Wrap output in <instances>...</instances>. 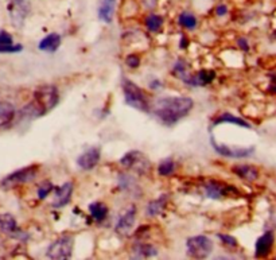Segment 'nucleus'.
<instances>
[{"instance_id":"3","label":"nucleus","mask_w":276,"mask_h":260,"mask_svg":"<svg viewBox=\"0 0 276 260\" xmlns=\"http://www.w3.org/2000/svg\"><path fill=\"white\" fill-rule=\"evenodd\" d=\"M123 92L124 97H125V103L128 105H131L132 108H135L137 111H150L149 101H147L145 92L142 91L141 88L137 87L135 83H132L131 80H123Z\"/></svg>"},{"instance_id":"7","label":"nucleus","mask_w":276,"mask_h":260,"mask_svg":"<svg viewBox=\"0 0 276 260\" xmlns=\"http://www.w3.org/2000/svg\"><path fill=\"white\" fill-rule=\"evenodd\" d=\"M30 10H31L30 0H10V3L7 5L10 19L15 27L23 26L26 18L29 17Z\"/></svg>"},{"instance_id":"13","label":"nucleus","mask_w":276,"mask_h":260,"mask_svg":"<svg viewBox=\"0 0 276 260\" xmlns=\"http://www.w3.org/2000/svg\"><path fill=\"white\" fill-rule=\"evenodd\" d=\"M73 190H75V186L72 182H66L61 187H58L57 191H55V196H54L53 200V207L54 208H62L67 205L71 203L72 194H73Z\"/></svg>"},{"instance_id":"14","label":"nucleus","mask_w":276,"mask_h":260,"mask_svg":"<svg viewBox=\"0 0 276 260\" xmlns=\"http://www.w3.org/2000/svg\"><path fill=\"white\" fill-rule=\"evenodd\" d=\"M205 191L206 197L213 200H220L225 197L231 191H235V189L231 187V186L225 185V183H221V182H209V183L205 185Z\"/></svg>"},{"instance_id":"9","label":"nucleus","mask_w":276,"mask_h":260,"mask_svg":"<svg viewBox=\"0 0 276 260\" xmlns=\"http://www.w3.org/2000/svg\"><path fill=\"white\" fill-rule=\"evenodd\" d=\"M212 146L220 155L228 158H248L255 151V147H231L227 145H220L215 138H212Z\"/></svg>"},{"instance_id":"23","label":"nucleus","mask_w":276,"mask_h":260,"mask_svg":"<svg viewBox=\"0 0 276 260\" xmlns=\"http://www.w3.org/2000/svg\"><path fill=\"white\" fill-rule=\"evenodd\" d=\"M89 213L95 219V221L101 223L103 220H105L108 215V208L104 205L103 203H92L89 205Z\"/></svg>"},{"instance_id":"18","label":"nucleus","mask_w":276,"mask_h":260,"mask_svg":"<svg viewBox=\"0 0 276 260\" xmlns=\"http://www.w3.org/2000/svg\"><path fill=\"white\" fill-rule=\"evenodd\" d=\"M61 46V37L58 34L53 33L46 35L38 45V49L42 50V51H49V53H53L55 50Z\"/></svg>"},{"instance_id":"19","label":"nucleus","mask_w":276,"mask_h":260,"mask_svg":"<svg viewBox=\"0 0 276 260\" xmlns=\"http://www.w3.org/2000/svg\"><path fill=\"white\" fill-rule=\"evenodd\" d=\"M15 117V107L7 101H0V128L9 125Z\"/></svg>"},{"instance_id":"34","label":"nucleus","mask_w":276,"mask_h":260,"mask_svg":"<svg viewBox=\"0 0 276 260\" xmlns=\"http://www.w3.org/2000/svg\"><path fill=\"white\" fill-rule=\"evenodd\" d=\"M162 83L159 81V80H155V81H153V83L150 84V87H151V89H158V88H161Z\"/></svg>"},{"instance_id":"31","label":"nucleus","mask_w":276,"mask_h":260,"mask_svg":"<svg viewBox=\"0 0 276 260\" xmlns=\"http://www.w3.org/2000/svg\"><path fill=\"white\" fill-rule=\"evenodd\" d=\"M219 237L224 244H227V245H229V247H236V245H237V240H236L233 236L219 235Z\"/></svg>"},{"instance_id":"5","label":"nucleus","mask_w":276,"mask_h":260,"mask_svg":"<svg viewBox=\"0 0 276 260\" xmlns=\"http://www.w3.org/2000/svg\"><path fill=\"white\" fill-rule=\"evenodd\" d=\"M73 245H75V240L72 236H62L54 243L50 244L46 251V256L49 259L55 260L69 259L73 253Z\"/></svg>"},{"instance_id":"33","label":"nucleus","mask_w":276,"mask_h":260,"mask_svg":"<svg viewBox=\"0 0 276 260\" xmlns=\"http://www.w3.org/2000/svg\"><path fill=\"white\" fill-rule=\"evenodd\" d=\"M237 43H239V46L244 50V51H248V50H249V45H248V41L245 38H240L239 41H237Z\"/></svg>"},{"instance_id":"12","label":"nucleus","mask_w":276,"mask_h":260,"mask_svg":"<svg viewBox=\"0 0 276 260\" xmlns=\"http://www.w3.org/2000/svg\"><path fill=\"white\" fill-rule=\"evenodd\" d=\"M273 241H275V236L273 232L267 231L256 240L255 244V256L256 257H265L269 255L272 247H273Z\"/></svg>"},{"instance_id":"16","label":"nucleus","mask_w":276,"mask_h":260,"mask_svg":"<svg viewBox=\"0 0 276 260\" xmlns=\"http://www.w3.org/2000/svg\"><path fill=\"white\" fill-rule=\"evenodd\" d=\"M23 49L22 45H15L13 37L5 30H0V53H19Z\"/></svg>"},{"instance_id":"10","label":"nucleus","mask_w":276,"mask_h":260,"mask_svg":"<svg viewBox=\"0 0 276 260\" xmlns=\"http://www.w3.org/2000/svg\"><path fill=\"white\" fill-rule=\"evenodd\" d=\"M136 217V208L131 207L125 209L123 213H120L119 219L116 221L115 231L116 233H119L120 236H127L133 228Z\"/></svg>"},{"instance_id":"11","label":"nucleus","mask_w":276,"mask_h":260,"mask_svg":"<svg viewBox=\"0 0 276 260\" xmlns=\"http://www.w3.org/2000/svg\"><path fill=\"white\" fill-rule=\"evenodd\" d=\"M100 157H101V151L99 147H91L77 158V165L80 169L92 170L100 162Z\"/></svg>"},{"instance_id":"28","label":"nucleus","mask_w":276,"mask_h":260,"mask_svg":"<svg viewBox=\"0 0 276 260\" xmlns=\"http://www.w3.org/2000/svg\"><path fill=\"white\" fill-rule=\"evenodd\" d=\"M175 171V163L171 158H166L163 161L159 163L158 166V173L166 177V175H170V174H173Z\"/></svg>"},{"instance_id":"6","label":"nucleus","mask_w":276,"mask_h":260,"mask_svg":"<svg viewBox=\"0 0 276 260\" xmlns=\"http://www.w3.org/2000/svg\"><path fill=\"white\" fill-rule=\"evenodd\" d=\"M120 165L128 170H133L139 174H146L150 170V161L146 158V155L137 150L128 151L121 159Z\"/></svg>"},{"instance_id":"21","label":"nucleus","mask_w":276,"mask_h":260,"mask_svg":"<svg viewBox=\"0 0 276 260\" xmlns=\"http://www.w3.org/2000/svg\"><path fill=\"white\" fill-rule=\"evenodd\" d=\"M166 204H167V196L165 194V196H162L159 199L151 201V203L147 205V211H146V213H147V216H150V217H155V216L161 215L162 212H163V209L166 208Z\"/></svg>"},{"instance_id":"29","label":"nucleus","mask_w":276,"mask_h":260,"mask_svg":"<svg viewBox=\"0 0 276 260\" xmlns=\"http://www.w3.org/2000/svg\"><path fill=\"white\" fill-rule=\"evenodd\" d=\"M54 189V186L51 182L45 181L42 182L41 186H39V189H38V199L39 200H45L50 193H51V190Z\"/></svg>"},{"instance_id":"4","label":"nucleus","mask_w":276,"mask_h":260,"mask_svg":"<svg viewBox=\"0 0 276 260\" xmlns=\"http://www.w3.org/2000/svg\"><path fill=\"white\" fill-rule=\"evenodd\" d=\"M186 248L187 255L194 259H205L213 252V241L208 236H194L186 241Z\"/></svg>"},{"instance_id":"22","label":"nucleus","mask_w":276,"mask_h":260,"mask_svg":"<svg viewBox=\"0 0 276 260\" xmlns=\"http://www.w3.org/2000/svg\"><path fill=\"white\" fill-rule=\"evenodd\" d=\"M0 229L6 233H14L18 231V223L17 220L14 219V216L5 213L0 215Z\"/></svg>"},{"instance_id":"26","label":"nucleus","mask_w":276,"mask_h":260,"mask_svg":"<svg viewBox=\"0 0 276 260\" xmlns=\"http://www.w3.org/2000/svg\"><path fill=\"white\" fill-rule=\"evenodd\" d=\"M216 73L213 71H201L195 75V81H197V87H205L215 80Z\"/></svg>"},{"instance_id":"8","label":"nucleus","mask_w":276,"mask_h":260,"mask_svg":"<svg viewBox=\"0 0 276 260\" xmlns=\"http://www.w3.org/2000/svg\"><path fill=\"white\" fill-rule=\"evenodd\" d=\"M38 169H39V166L33 165L17 170V171H14V173H11L10 175H7V177L2 181V185L17 186L21 185V183H26V182L33 181L34 178L37 177Z\"/></svg>"},{"instance_id":"30","label":"nucleus","mask_w":276,"mask_h":260,"mask_svg":"<svg viewBox=\"0 0 276 260\" xmlns=\"http://www.w3.org/2000/svg\"><path fill=\"white\" fill-rule=\"evenodd\" d=\"M125 63H127L129 68H132V69H135V68L139 67L141 59H139V57H137V55H135V54H129V55L125 58Z\"/></svg>"},{"instance_id":"32","label":"nucleus","mask_w":276,"mask_h":260,"mask_svg":"<svg viewBox=\"0 0 276 260\" xmlns=\"http://www.w3.org/2000/svg\"><path fill=\"white\" fill-rule=\"evenodd\" d=\"M228 13V7L225 5H220L217 9H216V14L219 15V17H223L225 14Z\"/></svg>"},{"instance_id":"2","label":"nucleus","mask_w":276,"mask_h":260,"mask_svg":"<svg viewBox=\"0 0 276 260\" xmlns=\"http://www.w3.org/2000/svg\"><path fill=\"white\" fill-rule=\"evenodd\" d=\"M59 103V93L55 85H42L34 92L33 101H30L23 109L21 115L27 119H37L46 115Z\"/></svg>"},{"instance_id":"35","label":"nucleus","mask_w":276,"mask_h":260,"mask_svg":"<svg viewBox=\"0 0 276 260\" xmlns=\"http://www.w3.org/2000/svg\"><path fill=\"white\" fill-rule=\"evenodd\" d=\"M275 217H276V215H275Z\"/></svg>"},{"instance_id":"15","label":"nucleus","mask_w":276,"mask_h":260,"mask_svg":"<svg viewBox=\"0 0 276 260\" xmlns=\"http://www.w3.org/2000/svg\"><path fill=\"white\" fill-rule=\"evenodd\" d=\"M116 10V0H101L97 10L99 19L104 23H111L115 15Z\"/></svg>"},{"instance_id":"20","label":"nucleus","mask_w":276,"mask_h":260,"mask_svg":"<svg viewBox=\"0 0 276 260\" xmlns=\"http://www.w3.org/2000/svg\"><path fill=\"white\" fill-rule=\"evenodd\" d=\"M133 257L137 259H146V257H153L158 255V249L151 244H137L133 247Z\"/></svg>"},{"instance_id":"25","label":"nucleus","mask_w":276,"mask_h":260,"mask_svg":"<svg viewBox=\"0 0 276 260\" xmlns=\"http://www.w3.org/2000/svg\"><path fill=\"white\" fill-rule=\"evenodd\" d=\"M146 26L150 31L158 33L163 26V18L161 15H157V14H150L149 17L146 18Z\"/></svg>"},{"instance_id":"27","label":"nucleus","mask_w":276,"mask_h":260,"mask_svg":"<svg viewBox=\"0 0 276 260\" xmlns=\"http://www.w3.org/2000/svg\"><path fill=\"white\" fill-rule=\"evenodd\" d=\"M178 22H179V25L183 26L187 30H194L197 27V18L194 17L191 13H182Z\"/></svg>"},{"instance_id":"1","label":"nucleus","mask_w":276,"mask_h":260,"mask_svg":"<svg viewBox=\"0 0 276 260\" xmlns=\"http://www.w3.org/2000/svg\"><path fill=\"white\" fill-rule=\"evenodd\" d=\"M194 101L190 97L173 96L158 100L154 105V115L166 125H174L190 113Z\"/></svg>"},{"instance_id":"24","label":"nucleus","mask_w":276,"mask_h":260,"mask_svg":"<svg viewBox=\"0 0 276 260\" xmlns=\"http://www.w3.org/2000/svg\"><path fill=\"white\" fill-rule=\"evenodd\" d=\"M221 123H231V124H236V125H240V127L251 128V124L247 123L245 120L240 119V117H237V116L231 115V113H224V115H221L220 117H217V119L215 120V125Z\"/></svg>"},{"instance_id":"17","label":"nucleus","mask_w":276,"mask_h":260,"mask_svg":"<svg viewBox=\"0 0 276 260\" xmlns=\"http://www.w3.org/2000/svg\"><path fill=\"white\" fill-rule=\"evenodd\" d=\"M233 173L248 182H253L259 178V170L249 165L235 166V167H233Z\"/></svg>"}]
</instances>
